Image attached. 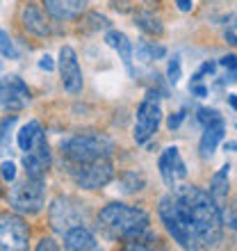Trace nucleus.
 <instances>
[{"label":"nucleus","mask_w":237,"mask_h":251,"mask_svg":"<svg viewBox=\"0 0 237 251\" xmlns=\"http://www.w3.org/2000/svg\"><path fill=\"white\" fill-rule=\"evenodd\" d=\"M173 199H176L178 208L187 219L198 247H214L221 242L224 217H221L219 205L212 201L208 192L194 185H183L176 187Z\"/></svg>","instance_id":"1"},{"label":"nucleus","mask_w":237,"mask_h":251,"mask_svg":"<svg viewBox=\"0 0 237 251\" xmlns=\"http://www.w3.org/2000/svg\"><path fill=\"white\" fill-rule=\"evenodd\" d=\"M98 226L105 231L107 238L125 240L128 249H146L144 240L153 242L151 219L142 208L125 203H110L98 212Z\"/></svg>","instance_id":"2"},{"label":"nucleus","mask_w":237,"mask_h":251,"mask_svg":"<svg viewBox=\"0 0 237 251\" xmlns=\"http://www.w3.org/2000/svg\"><path fill=\"white\" fill-rule=\"evenodd\" d=\"M59 149L69 162L85 165V162H94V160L110 158L114 151V144L103 132H78V135L64 139Z\"/></svg>","instance_id":"3"},{"label":"nucleus","mask_w":237,"mask_h":251,"mask_svg":"<svg viewBox=\"0 0 237 251\" xmlns=\"http://www.w3.org/2000/svg\"><path fill=\"white\" fill-rule=\"evenodd\" d=\"M9 205L14 210L25 212V215H37L46 203V187H44V178H32L25 176V180L14 183V187L7 194Z\"/></svg>","instance_id":"4"},{"label":"nucleus","mask_w":237,"mask_h":251,"mask_svg":"<svg viewBox=\"0 0 237 251\" xmlns=\"http://www.w3.org/2000/svg\"><path fill=\"white\" fill-rule=\"evenodd\" d=\"M160 219H162V224L166 226L169 235H171L183 249H196L198 247L196 240H194V233H191L190 224H187V219H185V215L180 212V208H178L173 197H165L160 201Z\"/></svg>","instance_id":"5"},{"label":"nucleus","mask_w":237,"mask_h":251,"mask_svg":"<svg viewBox=\"0 0 237 251\" xmlns=\"http://www.w3.org/2000/svg\"><path fill=\"white\" fill-rule=\"evenodd\" d=\"M48 217H50V226L53 231L57 233H66L73 226L85 224L87 210L82 208L78 199L73 197H57L50 203V210H48Z\"/></svg>","instance_id":"6"},{"label":"nucleus","mask_w":237,"mask_h":251,"mask_svg":"<svg viewBox=\"0 0 237 251\" xmlns=\"http://www.w3.org/2000/svg\"><path fill=\"white\" fill-rule=\"evenodd\" d=\"M30 242V228L23 217L0 212V251H23Z\"/></svg>","instance_id":"7"},{"label":"nucleus","mask_w":237,"mask_h":251,"mask_svg":"<svg viewBox=\"0 0 237 251\" xmlns=\"http://www.w3.org/2000/svg\"><path fill=\"white\" fill-rule=\"evenodd\" d=\"M160 121H162V110L158 105V96L148 92L137 107V124H135V142L137 144H146L148 139L158 132Z\"/></svg>","instance_id":"8"},{"label":"nucleus","mask_w":237,"mask_h":251,"mask_svg":"<svg viewBox=\"0 0 237 251\" xmlns=\"http://www.w3.org/2000/svg\"><path fill=\"white\" fill-rule=\"evenodd\" d=\"M73 178L82 190H100L114 178V167L107 158L85 162V165H75Z\"/></svg>","instance_id":"9"},{"label":"nucleus","mask_w":237,"mask_h":251,"mask_svg":"<svg viewBox=\"0 0 237 251\" xmlns=\"http://www.w3.org/2000/svg\"><path fill=\"white\" fill-rule=\"evenodd\" d=\"M30 99H32V94H30L27 85L19 75H5V78H0V107L5 112L16 114L21 110H25Z\"/></svg>","instance_id":"10"},{"label":"nucleus","mask_w":237,"mask_h":251,"mask_svg":"<svg viewBox=\"0 0 237 251\" xmlns=\"http://www.w3.org/2000/svg\"><path fill=\"white\" fill-rule=\"evenodd\" d=\"M59 75H62L64 89L69 94H78L82 89V69H80L78 55L71 46H64L59 50Z\"/></svg>","instance_id":"11"},{"label":"nucleus","mask_w":237,"mask_h":251,"mask_svg":"<svg viewBox=\"0 0 237 251\" xmlns=\"http://www.w3.org/2000/svg\"><path fill=\"white\" fill-rule=\"evenodd\" d=\"M160 174H162V180L169 187H176L187 176V165H185L183 155H180L176 146H169V149L162 151V155H160Z\"/></svg>","instance_id":"12"},{"label":"nucleus","mask_w":237,"mask_h":251,"mask_svg":"<svg viewBox=\"0 0 237 251\" xmlns=\"http://www.w3.org/2000/svg\"><path fill=\"white\" fill-rule=\"evenodd\" d=\"M23 167H25V174L32 176V178H44L46 176V172L50 169V149H48L46 137L39 139L30 151H25Z\"/></svg>","instance_id":"13"},{"label":"nucleus","mask_w":237,"mask_h":251,"mask_svg":"<svg viewBox=\"0 0 237 251\" xmlns=\"http://www.w3.org/2000/svg\"><path fill=\"white\" fill-rule=\"evenodd\" d=\"M44 7L50 19L55 21H73L85 12L87 0H44Z\"/></svg>","instance_id":"14"},{"label":"nucleus","mask_w":237,"mask_h":251,"mask_svg":"<svg viewBox=\"0 0 237 251\" xmlns=\"http://www.w3.org/2000/svg\"><path fill=\"white\" fill-rule=\"evenodd\" d=\"M64 235V247L71 251H92V249H98V242H96V238L92 235V231L87 228V226H73V228H69L66 233H62Z\"/></svg>","instance_id":"15"},{"label":"nucleus","mask_w":237,"mask_h":251,"mask_svg":"<svg viewBox=\"0 0 237 251\" xmlns=\"http://www.w3.org/2000/svg\"><path fill=\"white\" fill-rule=\"evenodd\" d=\"M105 44L117 50L121 62H123V66L128 69V73L135 75V66H132V53H135V50H132L130 39H128L123 32H118V30H110V32L105 34Z\"/></svg>","instance_id":"16"},{"label":"nucleus","mask_w":237,"mask_h":251,"mask_svg":"<svg viewBox=\"0 0 237 251\" xmlns=\"http://www.w3.org/2000/svg\"><path fill=\"white\" fill-rule=\"evenodd\" d=\"M224 132H226L224 119H221V121H214V124H210V126H205L203 137H201V144H198L201 158H203V160H210L212 158V153L217 151L219 142L224 139Z\"/></svg>","instance_id":"17"},{"label":"nucleus","mask_w":237,"mask_h":251,"mask_svg":"<svg viewBox=\"0 0 237 251\" xmlns=\"http://www.w3.org/2000/svg\"><path fill=\"white\" fill-rule=\"evenodd\" d=\"M228 172H231V165H224L210 180V197L221 212L226 210V203H228Z\"/></svg>","instance_id":"18"},{"label":"nucleus","mask_w":237,"mask_h":251,"mask_svg":"<svg viewBox=\"0 0 237 251\" xmlns=\"http://www.w3.org/2000/svg\"><path fill=\"white\" fill-rule=\"evenodd\" d=\"M23 25H25L27 32L37 34V37H48L50 34V25L46 23L44 14L39 12L37 5H27L23 9Z\"/></svg>","instance_id":"19"},{"label":"nucleus","mask_w":237,"mask_h":251,"mask_svg":"<svg viewBox=\"0 0 237 251\" xmlns=\"http://www.w3.org/2000/svg\"><path fill=\"white\" fill-rule=\"evenodd\" d=\"M39 139H44V130H41V124L39 121H30V124H25L23 128L19 130V137H16V142H19V149L21 151H30Z\"/></svg>","instance_id":"20"},{"label":"nucleus","mask_w":237,"mask_h":251,"mask_svg":"<svg viewBox=\"0 0 237 251\" xmlns=\"http://www.w3.org/2000/svg\"><path fill=\"white\" fill-rule=\"evenodd\" d=\"M16 126V114L0 119V158H5L12 151V130Z\"/></svg>","instance_id":"21"},{"label":"nucleus","mask_w":237,"mask_h":251,"mask_svg":"<svg viewBox=\"0 0 237 251\" xmlns=\"http://www.w3.org/2000/svg\"><path fill=\"white\" fill-rule=\"evenodd\" d=\"M166 55V48L165 46H155L151 41H142L137 46V60L144 62V64H151L155 60H162Z\"/></svg>","instance_id":"22"},{"label":"nucleus","mask_w":237,"mask_h":251,"mask_svg":"<svg viewBox=\"0 0 237 251\" xmlns=\"http://www.w3.org/2000/svg\"><path fill=\"white\" fill-rule=\"evenodd\" d=\"M137 25L144 30V32H148V34H162V23H160L153 14H148V12H144V14H139L137 16Z\"/></svg>","instance_id":"23"},{"label":"nucleus","mask_w":237,"mask_h":251,"mask_svg":"<svg viewBox=\"0 0 237 251\" xmlns=\"http://www.w3.org/2000/svg\"><path fill=\"white\" fill-rule=\"evenodd\" d=\"M142 187H144V176L142 174L125 172L121 176V190L123 192H135V190H142Z\"/></svg>","instance_id":"24"},{"label":"nucleus","mask_w":237,"mask_h":251,"mask_svg":"<svg viewBox=\"0 0 237 251\" xmlns=\"http://www.w3.org/2000/svg\"><path fill=\"white\" fill-rule=\"evenodd\" d=\"M0 55H5L9 60H16V57H19V50L14 46V41L9 39V34H7L2 27H0Z\"/></svg>","instance_id":"25"},{"label":"nucleus","mask_w":237,"mask_h":251,"mask_svg":"<svg viewBox=\"0 0 237 251\" xmlns=\"http://www.w3.org/2000/svg\"><path fill=\"white\" fill-rule=\"evenodd\" d=\"M166 75H169V82H171V85H178L180 78H183V64H180V57H178V55L173 57V60H169Z\"/></svg>","instance_id":"26"},{"label":"nucleus","mask_w":237,"mask_h":251,"mask_svg":"<svg viewBox=\"0 0 237 251\" xmlns=\"http://www.w3.org/2000/svg\"><path fill=\"white\" fill-rule=\"evenodd\" d=\"M196 119H198V124L205 128V126L214 124V121H221V114H219L217 110H212V107H203V110H198Z\"/></svg>","instance_id":"27"},{"label":"nucleus","mask_w":237,"mask_h":251,"mask_svg":"<svg viewBox=\"0 0 237 251\" xmlns=\"http://www.w3.org/2000/svg\"><path fill=\"white\" fill-rule=\"evenodd\" d=\"M226 224L231 226L233 231H237V197L231 201L228 210H226Z\"/></svg>","instance_id":"28"},{"label":"nucleus","mask_w":237,"mask_h":251,"mask_svg":"<svg viewBox=\"0 0 237 251\" xmlns=\"http://www.w3.org/2000/svg\"><path fill=\"white\" fill-rule=\"evenodd\" d=\"M0 176H2L7 183H12V180L16 178V167H14V162H2V167H0Z\"/></svg>","instance_id":"29"},{"label":"nucleus","mask_w":237,"mask_h":251,"mask_svg":"<svg viewBox=\"0 0 237 251\" xmlns=\"http://www.w3.org/2000/svg\"><path fill=\"white\" fill-rule=\"evenodd\" d=\"M219 64L226 66L228 71H233V69H237V55H224V57L219 60Z\"/></svg>","instance_id":"30"},{"label":"nucleus","mask_w":237,"mask_h":251,"mask_svg":"<svg viewBox=\"0 0 237 251\" xmlns=\"http://www.w3.org/2000/svg\"><path fill=\"white\" fill-rule=\"evenodd\" d=\"M226 41L233 44V46H237V19L233 21V25L226 30Z\"/></svg>","instance_id":"31"},{"label":"nucleus","mask_w":237,"mask_h":251,"mask_svg":"<svg viewBox=\"0 0 237 251\" xmlns=\"http://www.w3.org/2000/svg\"><path fill=\"white\" fill-rule=\"evenodd\" d=\"M183 119H185V112H176V114H171V117H169V121H166V126H169L171 130H176L178 126L183 124Z\"/></svg>","instance_id":"32"},{"label":"nucleus","mask_w":237,"mask_h":251,"mask_svg":"<svg viewBox=\"0 0 237 251\" xmlns=\"http://www.w3.org/2000/svg\"><path fill=\"white\" fill-rule=\"evenodd\" d=\"M39 66H41V69H44V71H53V69H55V62H53V57H50V55H44V57H41V60H39Z\"/></svg>","instance_id":"33"},{"label":"nucleus","mask_w":237,"mask_h":251,"mask_svg":"<svg viewBox=\"0 0 237 251\" xmlns=\"http://www.w3.org/2000/svg\"><path fill=\"white\" fill-rule=\"evenodd\" d=\"M39 251H46V249H59V245H55V240H41V245L37 247Z\"/></svg>","instance_id":"34"},{"label":"nucleus","mask_w":237,"mask_h":251,"mask_svg":"<svg viewBox=\"0 0 237 251\" xmlns=\"http://www.w3.org/2000/svg\"><path fill=\"white\" fill-rule=\"evenodd\" d=\"M176 5L180 12H190L191 9V0H176Z\"/></svg>","instance_id":"35"},{"label":"nucleus","mask_w":237,"mask_h":251,"mask_svg":"<svg viewBox=\"0 0 237 251\" xmlns=\"http://www.w3.org/2000/svg\"><path fill=\"white\" fill-rule=\"evenodd\" d=\"M212 71H214V64H212V62H205V64L201 66V71H198V75L203 78V73H212Z\"/></svg>","instance_id":"36"},{"label":"nucleus","mask_w":237,"mask_h":251,"mask_svg":"<svg viewBox=\"0 0 237 251\" xmlns=\"http://www.w3.org/2000/svg\"><path fill=\"white\" fill-rule=\"evenodd\" d=\"M226 82H237V69H233V71L226 73Z\"/></svg>","instance_id":"37"},{"label":"nucleus","mask_w":237,"mask_h":251,"mask_svg":"<svg viewBox=\"0 0 237 251\" xmlns=\"http://www.w3.org/2000/svg\"><path fill=\"white\" fill-rule=\"evenodd\" d=\"M224 149L226 151H237V142H226Z\"/></svg>","instance_id":"38"},{"label":"nucleus","mask_w":237,"mask_h":251,"mask_svg":"<svg viewBox=\"0 0 237 251\" xmlns=\"http://www.w3.org/2000/svg\"><path fill=\"white\" fill-rule=\"evenodd\" d=\"M228 103H231V105L237 110V96H235V94H228Z\"/></svg>","instance_id":"39"},{"label":"nucleus","mask_w":237,"mask_h":251,"mask_svg":"<svg viewBox=\"0 0 237 251\" xmlns=\"http://www.w3.org/2000/svg\"><path fill=\"white\" fill-rule=\"evenodd\" d=\"M0 192H2V190H0Z\"/></svg>","instance_id":"40"}]
</instances>
